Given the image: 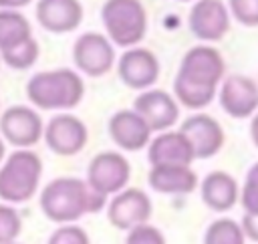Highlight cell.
Segmentation results:
<instances>
[{
  "mask_svg": "<svg viewBox=\"0 0 258 244\" xmlns=\"http://www.w3.org/2000/svg\"><path fill=\"white\" fill-rule=\"evenodd\" d=\"M234 18L244 26H258V0H230Z\"/></svg>",
  "mask_w": 258,
  "mask_h": 244,
  "instance_id": "27",
  "label": "cell"
},
{
  "mask_svg": "<svg viewBox=\"0 0 258 244\" xmlns=\"http://www.w3.org/2000/svg\"><path fill=\"white\" fill-rule=\"evenodd\" d=\"M32 36V26L20 10L0 8V50L10 48Z\"/></svg>",
  "mask_w": 258,
  "mask_h": 244,
  "instance_id": "21",
  "label": "cell"
},
{
  "mask_svg": "<svg viewBox=\"0 0 258 244\" xmlns=\"http://www.w3.org/2000/svg\"><path fill=\"white\" fill-rule=\"evenodd\" d=\"M230 28L228 8L222 0H198L189 10V30L200 40H220Z\"/></svg>",
  "mask_w": 258,
  "mask_h": 244,
  "instance_id": "14",
  "label": "cell"
},
{
  "mask_svg": "<svg viewBox=\"0 0 258 244\" xmlns=\"http://www.w3.org/2000/svg\"><path fill=\"white\" fill-rule=\"evenodd\" d=\"M127 244H165V238L155 226H149L147 222H143L129 230Z\"/></svg>",
  "mask_w": 258,
  "mask_h": 244,
  "instance_id": "28",
  "label": "cell"
},
{
  "mask_svg": "<svg viewBox=\"0 0 258 244\" xmlns=\"http://www.w3.org/2000/svg\"><path fill=\"white\" fill-rule=\"evenodd\" d=\"M42 175V159L32 149H14L0 163V200L22 204L36 196Z\"/></svg>",
  "mask_w": 258,
  "mask_h": 244,
  "instance_id": "4",
  "label": "cell"
},
{
  "mask_svg": "<svg viewBox=\"0 0 258 244\" xmlns=\"http://www.w3.org/2000/svg\"><path fill=\"white\" fill-rule=\"evenodd\" d=\"M75 67L89 77H103L113 69L115 50L107 36L99 32H85L73 44Z\"/></svg>",
  "mask_w": 258,
  "mask_h": 244,
  "instance_id": "8",
  "label": "cell"
},
{
  "mask_svg": "<svg viewBox=\"0 0 258 244\" xmlns=\"http://www.w3.org/2000/svg\"><path fill=\"white\" fill-rule=\"evenodd\" d=\"M119 79L131 89H147L159 77V60L147 48H129L121 54L119 65Z\"/></svg>",
  "mask_w": 258,
  "mask_h": 244,
  "instance_id": "15",
  "label": "cell"
},
{
  "mask_svg": "<svg viewBox=\"0 0 258 244\" xmlns=\"http://www.w3.org/2000/svg\"><path fill=\"white\" fill-rule=\"evenodd\" d=\"M38 24L54 34L73 32L83 20V6L79 0H38L36 2Z\"/></svg>",
  "mask_w": 258,
  "mask_h": 244,
  "instance_id": "16",
  "label": "cell"
},
{
  "mask_svg": "<svg viewBox=\"0 0 258 244\" xmlns=\"http://www.w3.org/2000/svg\"><path fill=\"white\" fill-rule=\"evenodd\" d=\"M133 111L137 115H141V119L147 123V127L151 131H165L179 117L177 101L169 93L159 91V89H151V91L141 93L135 99Z\"/></svg>",
  "mask_w": 258,
  "mask_h": 244,
  "instance_id": "13",
  "label": "cell"
},
{
  "mask_svg": "<svg viewBox=\"0 0 258 244\" xmlns=\"http://www.w3.org/2000/svg\"><path fill=\"white\" fill-rule=\"evenodd\" d=\"M250 135H252L254 145L258 147V111H256L254 117H252V123H250Z\"/></svg>",
  "mask_w": 258,
  "mask_h": 244,
  "instance_id": "31",
  "label": "cell"
},
{
  "mask_svg": "<svg viewBox=\"0 0 258 244\" xmlns=\"http://www.w3.org/2000/svg\"><path fill=\"white\" fill-rule=\"evenodd\" d=\"M107 38L119 46L137 44L147 30V14L139 0H107L101 8Z\"/></svg>",
  "mask_w": 258,
  "mask_h": 244,
  "instance_id": "5",
  "label": "cell"
},
{
  "mask_svg": "<svg viewBox=\"0 0 258 244\" xmlns=\"http://www.w3.org/2000/svg\"><path fill=\"white\" fill-rule=\"evenodd\" d=\"M42 131H44V123L32 107L12 105L0 115L2 139L16 149L34 147L40 141Z\"/></svg>",
  "mask_w": 258,
  "mask_h": 244,
  "instance_id": "6",
  "label": "cell"
},
{
  "mask_svg": "<svg viewBox=\"0 0 258 244\" xmlns=\"http://www.w3.org/2000/svg\"><path fill=\"white\" fill-rule=\"evenodd\" d=\"M38 54H40V48H38V42L34 40V36H28L26 40H22L18 44L0 50V58L14 71L30 69L38 60Z\"/></svg>",
  "mask_w": 258,
  "mask_h": 244,
  "instance_id": "22",
  "label": "cell"
},
{
  "mask_svg": "<svg viewBox=\"0 0 258 244\" xmlns=\"http://www.w3.org/2000/svg\"><path fill=\"white\" fill-rule=\"evenodd\" d=\"M242 226L230 218H220L212 222L206 230L204 244H244Z\"/></svg>",
  "mask_w": 258,
  "mask_h": 244,
  "instance_id": "23",
  "label": "cell"
},
{
  "mask_svg": "<svg viewBox=\"0 0 258 244\" xmlns=\"http://www.w3.org/2000/svg\"><path fill=\"white\" fill-rule=\"evenodd\" d=\"M32 0H0V8L4 10H18V8H24L28 6Z\"/></svg>",
  "mask_w": 258,
  "mask_h": 244,
  "instance_id": "30",
  "label": "cell"
},
{
  "mask_svg": "<svg viewBox=\"0 0 258 244\" xmlns=\"http://www.w3.org/2000/svg\"><path fill=\"white\" fill-rule=\"evenodd\" d=\"M151 216V200L145 192L137 188L121 190L113 194V200L107 208L109 222L119 230H131L133 226H139L147 222Z\"/></svg>",
  "mask_w": 258,
  "mask_h": 244,
  "instance_id": "10",
  "label": "cell"
},
{
  "mask_svg": "<svg viewBox=\"0 0 258 244\" xmlns=\"http://www.w3.org/2000/svg\"><path fill=\"white\" fill-rule=\"evenodd\" d=\"M85 83L73 69L34 73L26 83L28 101L42 111H67L81 103Z\"/></svg>",
  "mask_w": 258,
  "mask_h": 244,
  "instance_id": "3",
  "label": "cell"
},
{
  "mask_svg": "<svg viewBox=\"0 0 258 244\" xmlns=\"http://www.w3.org/2000/svg\"><path fill=\"white\" fill-rule=\"evenodd\" d=\"M224 79V58L222 54L206 44L194 46L181 58L179 71L173 81L175 101L189 109L206 107Z\"/></svg>",
  "mask_w": 258,
  "mask_h": 244,
  "instance_id": "1",
  "label": "cell"
},
{
  "mask_svg": "<svg viewBox=\"0 0 258 244\" xmlns=\"http://www.w3.org/2000/svg\"><path fill=\"white\" fill-rule=\"evenodd\" d=\"M220 105L236 119L254 115L258 111V85L244 75L226 77L220 89Z\"/></svg>",
  "mask_w": 258,
  "mask_h": 244,
  "instance_id": "12",
  "label": "cell"
},
{
  "mask_svg": "<svg viewBox=\"0 0 258 244\" xmlns=\"http://www.w3.org/2000/svg\"><path fill=\"white\" fill-rule=\"evenodd\" d=\"M46 244H91L87 232L81 226L75 224H62L60 228H56Z\"/></svg>",
  "mask_w": 258,
  "mask_h": 244,
  "instance_id": "26",
  "label": "cell"
},
{
  "mask_svg": "<svg viewBox=\"0 0 258 244\" xmlns=\"http://www.w3.org/2000/svg\"><path fill=\"white\" fill-rule=\"evenodd\" d=\"M22 230V218L10 204H0V244L16 242Z\"/></svg>",
  "mask_w": 258,
  "mask_h": 244,
  "instance_id": "24",
  "label": "cell"
},
{
  "mask_svg": "<svg viewBox=\"0 0 258 244\" xmlns=\"http://www.w3.org/2000/svg\"><path fill=\"white\" fill-rule=\"evenodd\" d=\"M147 179L149 186L161 194H189L198 186L196 173L181 165H153Z\"/></svg>",
  "mask_w": 258,
  "mask_h": 244,
  "instance_id": "20",
  "label": "cell"
},
{
  "mask_svg": "<svg viewBox=\"0 0 258 244\" xmlns=\"http://www.w3.org/2000/svg\"><path fill=\"white\" fill-rule=\"evenodd\" d=\"M4 157H6V141L0 137V163L4 161Z\"/></svg>",
  "mask_w": 258,
  "mask_h": 244,
  "instance_id": "32",
  "label": "cell"
},
{
  "mask_svg": "<svg viewBox=\"0 0 258 244\" xmlns=\"http://www.w3.org/2000/svg\"><path fill=\"white\" fill-rule=\"evenodd\" d=\"M131 175V167L127 159L119 151H103L97 153L87 169V184L101 196H111L121 192Z\"/></svg>",
  "mask_w": 258,
  "mask_h": 244,
  "instance_id": "7",
  "label": "cell"
},
{
  "mask_svg": "<svg viewBox=\"0 0 258 244\" xmlns=\"http://www.w3.org/2000/svg\"><path fill=\"white\" fill-rule=\"evenodd\" d=\"M10 244H18V242H10Z\"/></svg>",
  "mask_w": 258,
  "mask_h": 244,
  "instance_id": "33",
  "label": "cell"
},
{
  "mask_svg": "<svg viewBox=\"0 0 258 244\" xmlns=\"http://www.w3.org/2000/svg\"><path fill=\"white\" fill-rule=\"evenodd\" d=\"M147 159L153 165H181L189 167L194 157V149L187 141V137L181 131H165L159 133L151 143L147 151Z\"/></svg>",
  "mask_w": 258,
  "mask_h": 244,
  "instance_id": "17",
  "label": "cell"
},
{
  "mask_svg": "<svg viewBox=\"0 0 258 244\" xmlns=\"http://www.w3.org/2000/svg\"><path fill=\"white\" fill-rule=\"evenodd\" d=\"M242 206L246 214H258V163H254L246 175L242 188Z\"/></svg>",
  "mask_w": 258,
  "mask_h": 244,
  "instance_id": "25",
  "label": "cell"
},
{
  "mask_svg": "<svg viewBox=\"0 0 258 244\" xmlns=\"http://www.w3.org/2000/svg\"><path fill=\"white\" fill-rule=\"evenodd\" d=\"M179 131L187 137L191 149H194V157L196 159H206V157H212L216 155L222 145H224V131H222V125L206 115V113H200V115H191L187 117Z\"/></svg>",
  "mask_w": 258,
  "mask_h": 244,
  "instance_id": "11",
  "label": "cell"
},
{
  "mask_svg": "<svg viewBox=\"0 0 258 244\" xmlns=\"http://www.w3.org/2000/svg\"><path fill=\"white\" fill-rule=\"evenodd\" d=\"M240 226H242L244 236H248L250 240L258 242V214H244Z\"/></svg>",
  "mask_w": 258,
  "mask_h": 244,
  "instance_id": "29",
  "label": "cell"
},
{
  "mask_svg": "<svg viewBox=\"0 0 258 244\" xmlns=\"http://www.w3.org/2000/svg\"><path fill=\"white\" fill-rule=\"evenodd\" d=\"M109 135L117 147L137 151L149 143L151 129L141 119V115L129 109H121L109 119Z\"/></svg>",
  "mask_w": 258,
  "mask_h": 244,
  "instance_id": "18",
  "label": "cell"
},
{
  "mask_svg": "<svg viewBox=\"0 0 258 244\" xmlns=\"http://www.w3.org/2000/svg\"><path fill=\"white\" fill-rule=\"evenodd\" d=\"M183 2H185V0H183Z\"/></svg>",
  "mask_w": 258,
  "mask_h": 244,
  "instance_id": "34",
  "label": "cell"
},
{
  "mask_svg": "<svg viewBox=\"0 0 258 244\" xmlns=\"http://www.w3.org/2000/svg\"><path fill=\"white\" fill-rule=\"evenodd\" d=\"M107 198L97 194L85 179L79 177H56L40 190V210L56 224H73L85 214L103 210Z\"/></svg>",
  "mask_w": 258,
  "mask_h": 244,
  "instance_id": "2",
  "label": "cell"
},
{
  "mask_svg": "<svg viewBox=\"0 0 258 244\" xmlns=\"http://www.w3.org/2000/svg\"><path fill=\"white\" fill-rule=\"evenodd\" d=\"M42 137L52 153L75 155L87 145L89 131H87V125L79 117L71 113H60V115H54L46 123Z\"/></svg>",
  "mask_w": 258,
  "mask_h": 244,
  "instance_id": "9",
  "label": "cell"
},
{
  "mask_svg": "<svg viewBox=\"0 0 258 244\" xmlns=\"http://www.w3.org/2000/svg\"><path fill=\"white\" fill-rule=\"evenodd\" d=\"M202 200L214 212H226L238 202V184L226 171H212L202 181Z\"/></svg>",
  "mask_w": 258,
  "mask_h": 244,
  "instance_id": "19",
  "label": "cell"
}]
</instances>
